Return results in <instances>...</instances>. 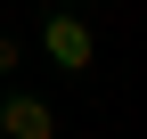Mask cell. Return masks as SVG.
I'll return each mask as SVG.
<instances>
[{
    "label": "cell",
    "mask_w": 147,
    "mask_h": 139,
    "mask_svg": "<svg viewBox=\"0 0 147 139\" xmlns=\"http://www.w3.org/2000/svg\"><path fill=\"white\" fill-rule=\"evenodd\" d=\"M41 49H49V65H57V74H90V65H98V33H90L74 8L41 16Z\"/></svg>",
    "instance_id": "1"
},
{
    "label": "cell",
    "mask_w": 147,
    "mask_h": 139,
    "mask_svg": "<svg viewBox=\"0 0 147 139\" xmlns=\"http://www.w3.org/2000/svg\"><path fill=\"white\" fill-rule=\"evenodd\" d=\"M0 139H57V107L49 98H0Z\"/></svg>",
    "instance_id": "2"
},
{
    "label": "cell",
    "mask_w": 147,
    "mask_h": 139,
    "mask_svg": "<svg viewBox=\"0 0 147 139\" xmlns=\"http://www.w3.org/2000/svg\"><path fill=\"white\" fill-rule=\"evenodd\" d=\"M16 65H25V41H16V33H0V82H8Z\"/></svg>",
    "instance_id": "3"
}]
</instances>
